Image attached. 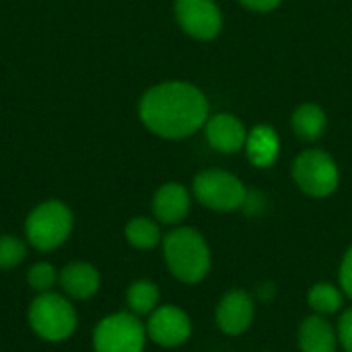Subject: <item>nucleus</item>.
Returning <instances> with one entry per match:
<instances>
[{"mask_svg": "<svg viewBox=\"0 0 352 352\" xmlns=\"http://www.w3.org/2000/svg\"><path fill=\"white\" fill-rule=\"evenodd\" d=\"M140 120L157 136L177 140L200 130L208 120V101L190 82H161L140 99Z\"/></svg>", "mask_w": 352, "mask_h": 352, "instance_id": "obj_1", "label": "nucleus"}, {"mask_svg": "<svg viewBox=\"0 0 352 352\" xmlns=\"http://www.w3.org/2000/svg\"><path fill=\"white\" fill-rule=\"evenodd\" d=\"M163 256L169 272L188 285L200 283L210 270L206 239L192 227H179L163 239Z\"/></svg>", "mask_w": 352, "mask_h": 352, "instance_id": "obj_2", "label": "nucleus"}, {"mask_svg": "<svg viewBox=\"0 0 352 352\" xmlns=\"http://www.w3.org/2000/svg\"><path fill=\"white\" fill-rule=\"evenodd\" d=\"M31 330L47 342H64L76 330L74 305L58 293H39L27 314Z\"/></svg>", "mask_w": 352, "mask_h": 352, "instance_id": "obj_3", "label": "nucleus"}, {"mask_svg": "<svg viewBox=\"0 0 352 352\" xmlns=\"http://www.w3.org/2000/svg\"><path fill=\"white\" fill-rule=\"evenodd\" d=\"M72 223V212L64 202L47 200L29 212L25 221V235L35 250L52 252L70 237Z\"/></svg>", "mask_w": 352, "mask_h": 352, "instance_id": "obj_4", "label": "nucleus"}, {"mask_svg": "<svg viewBox=\"0 0 352 352\" xmlns=\"http://www.w3.org/2000/svg\"><path fill=\"white\" fill-rule=\"evenodd\" d=\"M146 326L132 311H118L103 318L93 330L95 352H142Z\"/></svg>", "mask_w": 352, "mask_h": 352, "instance_id": "obj_5", "label": "nucleus"}, {"mask_svg": "<svg viewBox=\"0 0 352 352\" xmlns=\"http://www.w3.org/2000/svg\"><path fill=\"white\" fill-rule=\"evenodd\" d=\"M194 194L200 204L219 212L237 210L245 204L248 198V190L243 188L241 179L221 169L198 173L194 179Z\"/></svg>", "mask_w": 352, "mask_h": 352, "instance_id": "obj_6", "label": "nucleus"}, {"mask_svg": "<svg viewBox=\"0 0 352 352\" xmlns=\"http://www.w3.org/2000/svg\"><path fill=\"white\" fill-rule=\"evenodd\" d=\"M293 177L297 186L314 198L330 196L340 182L336 161L320 148L305 151L295 159Z\"/></svg>", "mask_w": 352, "mask_h": 352, "instance_id": "obj_7", "label": "nucleus"}, {"mask_svg": "<svg viewBox=\"0 0 352 352\" xmlns=\"http://www.w3.org/2000/svg\"><path fill=\"white\" fill-rule=\"evenodd\" d=\"M146 336L163 349H175L192 336V320L175 305H161L146 322Z\"/></svg>", "mask_w": 352, "mask_h": 352, "instance_id": "obj_8", "label": "nucleus"}, {"mask_svg": "<svg viewBox=\"0 0 352 352\" xmlns=\"http://www.w3.org/2000/svg\"><path fill=\"white\" fill-rule=\"evenodd\" d=\"M175 16L182 29L196 39H212L223 27V16L212 0H175Z\"/></svg>", "mask_w": 352, "mask_h": 352, "instance_id": "obj_9", "label": "nucleus"}, {"mask_svg": "<svg viewBox=\"0 0 352 352\" xmlns=\"http://www.w3.org/2000/svg\"><path fill=\"white\" fill-rule=\"evenodd\" d=\"M254 316V299L245 291H231L217 307V326L229 336H239L252 326Z\"/></svg>", "mask_w": 352, "mask_h": 352, "instance_id": "obj_10", "label": "nucleus"}, {"mask_svg": "<svg viewBox=\"0 0 352 352\" xmlns=\"http://www.w3.org/2000/svg\"><path fill=\"white\" fill-rule=\"evenodd\" d=\"M206 138L212 148L229 155V153H237L245 146L248 132L235 116L217 113L206 120Z\"/></svg>", "mask_w": 352, "mask_h": 352, "instance_id": "obj_11", "label": "nucleus"}, {"mask_svg": "<svg viewBox=\"0 0 352 352\" xmlns=\"http://www.w3.org/2000/svg\"><path fill=\"white\" fill-rule=\"evenodd\" d=\"M58 285L62 287V291L70 297V299H91L99 287H101V276L97 272L95 266L87 264V262H72L68 266H64L60 270V278Z\"/></svg>", "mask_w": 352, "mask_h": 352, "instance_id": "obj_12", "label": "nucleus"}, {"mask_svg": "<svg viewBox=\"0 0 352 352\" xmlns=\"http://www.w3.org/2000/svg\"><path fill=\"white\" fill-rule=\"evenodd\" d=\"M153 212L163 225H177L190 212V194L182 184H165L153 198Z\"/></svg>", "mask_w": 352, "mask_h": 352, "instance_id": "obj_13", "label": "nucleus"}, {"mask_svg": "<svg viewBox=\"0 0 352 352\" xmlns=\"http://www.w3.org/2000/svg\"><path fill=\"white\" fill-rule=\"evenodd\" d=\"M338 334L328 320L322 316L307 318L299 328V349L301 352H336Z\"/></svg>", "mask_w": 352, "mask_h": 352, "instance_id": "obj_14", "label": "nucleus"}, {"mask_svg": "<svg viewBox=\"0 0 352 352\" xmlns=\"http://www.w3.org/2000/svg\"><path fill=\"white\" fill-rule=\"evenodd\" d=\"M245 151L250 161L256 167H270L278 159L280 153V140L274 128L270 126H256L245 140Z\"/></svg>", "mask_w": 352, "mask_h": 352, "instance_id": "obj_15", "label": "nucleus"}, {"mask_svg": "<svg viewBox=\"0 0 352 352\" xmlns=\"http://www.w3.org/2000/svg\"><path fill=\"white\" fill-rule=\"evenodd\" d=\"M293 130L301 140H318L326 130V113L322 107L314 103H305L297 107L293 113Z\"/></svg>", "mask_w": 352, "mask_h": 352, "instance_id": "obj_16", "label": "nucleus"}, {"mask_svg": "<svg viewBox=\"0 0 352 352\" xmlns=\"http://www.w3.org/2000/svg\"><path fill=\"white\" fill-rule=\"evenodd\" d=\"M159 287L151 280H136L128 287L126 293V301L128 307L134 316H151L157 307H159Z\"/></svg>", "mask_w": 352, "mask_h": 352, "instance_id": "obj_17", "label": "nucleus"}, {"mask_svg": "<svg viewBox=\"0 0 352 352\" xmlns=\"http://www.w3.org/2000/svg\"><path fill=\"white\" fill-rule=\"evenodd\" d=\"M126 239L130 245H134L136 250H153L159 245L161 241V231L159 225L151 219L144 217H136L126 225Z\"/></svg>", "mask_w": 352, "mask_h": 352, "instance_id": "obj_18", "label": "nucleus"}, {"mask_svg": "<svg viewBox=\"0 0 352 352\" xmlns=\"http://www.w3.org/2000/svg\"><path fill=\"white\" fill-rule=\"evenodd\" d=\"M307 301L318 316H330L342 307V293L330 283H318L311 287Z\"/></svg>", "mask_w": 352, "mask_h": 352, "instance_id": "obj_19", "label": "nucleus"}, {"mask_svg": "<svg viewBox=\"0 0 352 352\" xmlns=\"http://www.w3.org/2000/svg\"><path fill=\"white\" fill-rule=\"evenodd\" d=\"M58 278H60V272L47 262H37L27 272V283L37 293H50L54 285L58 283Z\"/></svg>", "mask_w": 352, "mask_h": 352, "instance_id": "obj_20", "label": "nucleus"}, {"mask_svg": "<svg viewBox=\"0 0 352 352\" xmlns=\"http://www.w3.org/2000/svg\"><path fill=\"white\" fill-rule=\"evenodd\" d=\"M27 256V245L14 235H0V270L19 266Z\"/></svg>", "mask_w": 352, "mask_h": 352, "instance_id": "obj_21", "label": "nucleus"}, {"mask_svg": "<svg viewBox=\"0 0 352 352\" xmlns=\"http://www.w3.org/2000/svg\"><path fill=\"white\" fill-rule=\"evenodd\" d=\"M338 340L344 351L352 352V309H349L338 322Z\"/></svg>", "mask_w": 352, "mask_h": 352, "instance_id": "obj_22", "label": "nucleus"}, {"mask_svg": "<svg viewBox=\"0 0 352 352\" xmlns=\"http://www.w3.org/2000/svg\"><path fill=\"white\" fill-rule=\"evenodd\" d=\"M340 287L352 299V245L349 248V252L340 264Z\"/></svg>", "mask_w": 352, "mask_h": 352, "instance_id": "obj_23", "label": "nucleus"}, {"mask_svg": "<svg viewBox=\"0 0 352 352\" xmlns=\"http://www.w3.org/2000/svg\"><path fill=\"white\" fill-rule=\"evenodd\" d=\"M243 6L252 8V10H260V12H266V10H272L280 4V0H239Z\"/></svg>", "mask_w": 352, "mask_h": 352, "instance_id": "obj_24", "label": "nucleus"}]
</instances>
